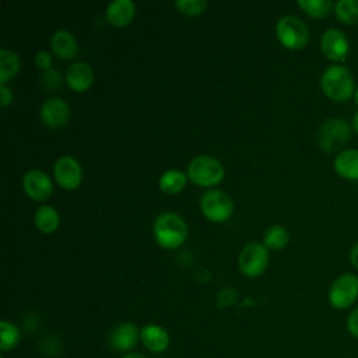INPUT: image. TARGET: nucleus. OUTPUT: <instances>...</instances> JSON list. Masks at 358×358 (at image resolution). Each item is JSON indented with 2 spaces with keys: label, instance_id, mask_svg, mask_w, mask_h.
<instances>
[{
  "label": "nucleus",
  "instance_id": "1",
  "mask_svg": "<svg viewBox=\"0 0 358 358\" xmlns=\"http://www.w3.org/2000/svg\"><path fill=\"white\" fill-rule=\"evenodd\" d=\"M320 88L333 101H347L355 91L352 73L343 64H331L320 77Z\"/></svg>",
  "mask_w": 358,
  "mask_h": 358
},
{
  "label": "nucleus",
  "instance_id": "2",
  "mask_svg": "<svg viewBox=\"0 0 358 358\" xmlns=\"http://www.w3.org/2000/svg\"><path fill=\"white\" fill-rule=\"evenodd\" d=\"M155 241L162 246L168 249H173L179 245H182L187 235V227L182 217L178 214L168 211L161 213L152 225Z\"/></svg>",
  "mask_w": 358,
  "mask_h": 358
},
{
  "label": "nucleus",
  "instance_id": "3",
  "mask_svg": "<svg viewBox=\"0 0 358 358\" xmlns=\"http://www.w3.org/2000/svg\"><path fill=\"white\" fill-rule=\"evenodd\" d=\"M351 126L340 117L326 119L317 130V144L326 152H334L348 143Z\"/></svg>",
  "mask_w": 358,
  "mask_h": 358
},
{
  "label": "nucleus",
  "instance_id": "4",
  "mask_svg": "<svg viewBox=\"0 0 358 358\" xmlns=\"http://www.w3.org/2000/svg\"><path fill=\"white\" fill-rule=\"evenodd\" d=\"M187 176L196 185L213 186L224 178V166L211 155H197L187 166Z\"/></svg>",
  "mask_w": 358,
  "mask_h": 358
},
{
  "label": "nucleus",
  "instance_id": "5",
  "mask_svg": "<svg viewBox=\"0 0 358 358\" xmlns=\"http://www.w3.org/2000/svg\"><path fill=\"white\" fill-rule=\"evenodd\" d=\"M275 35L285 48L301 49L309 39V29L301 18L284 15L275 24Z\"/></svg>",
  "mask_w": 358,
  "mask_h": 358
},
{
  "label": "nucleus",
  "instance_id": "6",
  "mask_svg": "<svg viewBox=\"0 0 358 358\" xmlns=\"http://www.w3.org/2000/svg\"><path fill=\"white\" fill-rule=\"evenodd\" d=\"M329 303L334 309H347L358 299V277L352 273H344L334 278L327 292Z\"/></svg>",
  "mask_w": 358,
  "mask_h": 358
},
{
  "label": "nucleus",
  "instance_id": "7",
  "mask_svg": "<svg viewBox=\"0 0 358 358\" xmlns=\"http://www.w3.org/2000/svg\"><path fill=\"white\" fill-rule=\"evenodd\" d=\"M200 208L208 220L214 222H221L229 218L234 210V204L231 197L225 192L211 189L201 194Z\"/></svg>",
  "mask_w": 358,
  "mask_h": 358
},
{
  "label": "nucleus",
  "instance_id": "8",
  "mask_svg": "<svg viewBox=\"0 0 358 358\" xmlns=\"http://www.w3.org/2000/svg\"><path fill=\"white\" fill-rule=\"evenodd\" d=\"M268 263V250L259 242L246 243L239 253V267L248 277L260 275Z\"/></svg>",
  "mask_w": 358,
  "mask_h": 358
},
{
  "label": "nucleus",
  "instance_id": "9",
  "mask_svg": "<svg viewBox=\"0 0 358 358\" xmlns=\"http://www.w3.org/2000/svg\"><path fill=\"white\" fill-rule=\"evenodd\" d=\"M320 49L329 60L343 62L350 52V42L341 29L329 28L322 34Z\"/></svg>",
  "mask_w": 358,
  "mask_h": 358
},
{
  "label": "nucleus",
  "instance_id": "10",
  "mask_svg": "<svg viewBox=\"0 0 358 358\" xmlns=\"http://www.w3.org/2000/svg\"><path fill=\"white\" fill-rule=\"evenodd\" d=\"M53 175L62 187L76 189L81 183L83 171L76 158L70 155H62L55 162Z\"/></svg>",
  "mask_w": 358,
  "mask_h": 358
},
{
  "label": "nucleus",
  "instance_id": "11",
  "mask_svg": "<svg viewBox=\"0 0 358 358\" xmlns=\"http://www.w3.org/2000/svg\"><path fill=\"white\" fill-rule=\"evenodd\" d=\"M22 187L31 199L42 201L50 196L53 185L50 178L43 171L29 169L22 178Z\"/></svg>",
  "mask_w": 358,
  "mask_h": 358
},
{
  "label": "nucleus",
  "instance_id": "12",
  "mask_svg": "<svg viewBox=\"0 0 358 358\" xmlns=\"http://www.w3.org/2000/svg\"><path fill=\"white\" fill-rule=\"evenodd\" d=\"M69 116L70 106L62 98H49L41 106V119L46 126L60 127L69 120Z\"/></svg>",
  "mask_w": 358,
  "mask_h": 358
},
{
  "label": "nucleus",
  "instance_id": "13",
  "mask_svg": "<svg viewBox=\"0 0 358 358\" xmlns=\"http://www.w3.org/2000/svg\"><path fill=\"white\" fill-rule=\"evenodd\" d=\"M138 329L136 324L126 322L116 326L110 336H109V344L116 351H130L136 344L138 338Z\"/></svg>",
  "mask_w": 358,
  "mask_h": 358
},
{
  "label": "nucleus",
  "instance_id": "14",
  "mask_svg": "<svg viewBox=\"0 0 358 358\" xmlns=\"http://www.w3.org/2000/svg\"><path fill=\"white\" fill-rule=\"evenodd\" d=\"M334 171L338 176L347 180H358V150H341L333 161Z\"/></svg>",
  "mask_w": 358,
  "mask_h": 358
},
{
  "label": "nucleus",
  "instance_id": "15",
  "mask_svg": "<svg viewBox=\"0 0 358 358\" xmlns=\"http://www.w3.org/2000/svg\"><path fill=\"white\" fill-rule=\"evenodd\" d=\"M66 80L71 90L83 92L92 84L94 73L88 63L85 62H74L67 67Z\"/></svg>",
  "mask_w": 358,
  "mask_h": 358
},
{
  "label": "nucleus",
  "instance_id": "16",
  "mask_svg": "<svg viewBox=\"0 0 358 358\" xmlns=\"http://www.w3.org/2000/svg\"><path fill=\"white\" fill-rule=\"evenodd\" d=\"M143 345L151 352H164L169 345L168 331L158 324H147L140 330Z\"/></svg>",
  "mask_w": 358,
  "mask_h": 358
},
{
  "label": "nucleus",
  "instance_id": "17",
  "mask_svg": "<svg viewBox=\"0 0 358 358\" xmlns=\"http://www.w3.org/2000/svg\"><path fill=\"white\" fill-rule=\"evenodd\" d=\"M136 13V4L131 0H113L106 7V20L115 27H123L131 21Z\"/></svg>",
  "mask_w": 358,
  "mask_h": 358
},
{
  "label": "nucleus",
  "instance_id": "18",
  "mask_svg": "<svg viewBox=\"0 0 358 358\" xmlns=\"http://www.w3.org/2000/svg\"><path fill=\"white\" fill-rule=\"evenodd\" d=\"M50 46L56 56L62 59H71L78 49L74 36L66 29H59L52 35Z\"/></svg>",
  "mask_w": 358,
  "mask_h": 358
},
{
  "label": "nucleus",
  "instance_id": "19",
  "mask_svg": "<svg viewBox=\"0 0 358 358\" xmlns=\"http://www.w3.org/2000/svg\"><path fill=\"white\" fill-rule=\"evenodd\" d=\"M34 221L39 231H42L45 234H50V232L56 231L59 227V214L52 206L42 204L36 210V213L34 215Z\"/></svg>",
  "mask_w": 358,
  "mask_h": 358
},
{
  "label": "nucleus",
  "instance_id": "20",
  "mask_svg": "<svg viewBox=\"0 0 358 358\" xmlns=\"http://www.w3.org/2000/svg\"><path fill=\"white\" fill-rule=\"evenodd\" d=\"M20 69V59L10 49H0V84L11 80Z\"/></svg>",
  "mask_w": 358,
  "mask_h": 358
},
{
  "label": "nucleus",
  "instance_id": "21",
  "mask_svg": "<svg viewBox=\"0 0 358 358\" xmlns=\"http://www.w3.org/2000/svg\"><path fill=\"white\" fill-rule=\"evenodd\" d=\"M186 185V175L178 169L165 171L159 178V187L162 192L173 194L180 192Z\"/></svg>",
  "mask_w": 358,
  "mask_h": 358
},
{
  "label": "nucleus",
  "instance_id": "22",
  "mask_svg": "<svg viewBox=\"0 0 358 358\" xmlns=\"http://www.w3.org/2000/svg\"><path fill=\"white\" fill-rule=\"evenodd\" d=\"M289 241V235H288V231L275 224V225H271L268 227L264 234H263V245L267 248V249H282Z\"/></svg>",
  "mask_w": 358,
  "mask_h": 358
},
{
  "label": "nucleus",
  "instance_id": "23",
  "mask_svg": "<svg viewBox=\"0 0 358 358\" xmlns=\"http://www.w3.org/2000/svg\"><path fill=\"white\" fill-rule=\"evenodd\" d=\"M334 13L344 24H358V0H338L334 4Z\"/></svg>",
  "mask_w": 358,
  "mask_h": 358
},
{
  "label": "nucleus",
  "instance_id": "24",
  "mask_svg": "<svg viewBox=\"0 0 358 358\" xmlns=\"http://www.w3.org/2000/svg\"><path fill=\"white\" fill-rule=\"evenodd\" d=\"M20 330L10 322H0V348L1 351L13 350L20 343Z\"/></svg>",
  "mask_w": 358,
  "mask_h": 358
},
{
  "label": "nucleus",
  "instance_id": "25",
  "mask_svg": "<svg viewBox=\"0 0 358 358\" xmlns=\"http://www.w3.org/2000/svg\"><path fill=\"white\" fill-rule=\"evenodd\" d=\"M298 6L308 15L313 18H322L330 13L333 3L329 0H298Z\"/></svg>",
  "mask_w": 358,
  "mask_h": 358
},
{
  "label": "nucleus",
  "instance_id": "26",
  "mask_svg": "<svg viewBox=\"0 0 358 358\" xmlns=\"http://www.w3.org/2000/svg\"><path fill=\"white\" fill-rule=\"evenodd\" d=\"M175 6L183 14L197 15V14H201L206 10L207 3L204 0H176Z\"/></svg>",
  "mask_w": 358,
  "mask_h": 358
},
{
  "label": "nucleus",
  "instance_id": "27",
  "mask_svg": "<svg viewBox=\"0 0 358 358\" xmlns=\"http://www.w3.org/2000/svg\"><path fill=\"white\" fill-rule=\"evenodd\" d=\"M345 326H347L348 333H350L354 338L358 340V306L354 308V309L348 313Z\"/></svg>",
  "mask_w": 358,
  "mask_h": 358
},
{
  "label": "nucleus",
  "instance_id": "28",
  "mask_svg": "<svg viewBox=\"0 0 358 358\" xmlns=\"http://www.w3.org/2000/svg\"><path fill=\"white\" fill-rule=\"evenodd\" d=\"M41 78H42V81L45 83V85L49 87V88H55V87H59V85H60V74H59V71H55V70H52V69L46 70V71L41 76Z\"/></svg>",
  "mask_w": 358,
  "mask_h": 358
},
{
  "label": "nucleus",
  "instance_id": "29",
  "mask_svg": "<svg viewBox=\"0 0 358 358\" xmlns=\"http://www.w3.org/2000/svg\"><path fill=\"white\" fill-rule=\"evenodd\" d=\"M35 64L42 69V70H49L50 66H52V56L50 53H48L46 50H39L36 55H35Z\"/></svg>",
  "mask_w": 358,
  "mask_h": 358
},
{
  "label": "nucleus",
  "instance_id": "30",
  "mask_svg": "<svg viewBox=\"0 0 358 358\" xmlns=\"http://www.w3.org/2000/svg\"><path fill=\"white\" fill-rule=\"evenodd\" d=\"M13 99L11 91L6 87V84H0V105L6 106Z\"/></svg>",
  "mask_w": 358,
  "mask_h": 358
},
{
  "label": "nucleus",
  "instance_id": "31",
  "mask_svg": "<svg viewBox=\"0 0 358 358\" xmlns=\"http://www.w3.org/2000/svg\"><path fill=\"white\" fill-rule=\"evenodd\" d=\"M350 262L355 268H358V242L350 250Z\"/></svg>",
  "mask_w": 358,
  "mask_h": 358
},
{
  "label": "nucleus",
  "instance_id": "32",
  "mask_svg": "<svg viewBox=\"0 0 358 358\" xmlns=\"http://www.w3.org/2000/svg\"><path fill=\"white\" fill-rule=\"evenodd\" d=\"M352 129L358 134V112H355V115L352 116Z\"/></svg>",
  "mask_w": 358,
  "mask_h": 358
},
{
  "label": "nucleus",
  "instance_id": "33",
  "mask_svg": "<svg viewBox=\"0 0 358 358\" xmlns=\"http://www.w3.org/2000/svg\"><path fill=\"white\" fill-rule=\"evenodd\" d=\"M122 358H145V357H144V355H141V354H136V352H129V354L123 355Z\"/></svg>",
  "mask_w": 358,
  "mask_h": 358
},
{
  "label": "nucleus",
  "instance_id": "34",
  "mask_svg": "<svg viewBox=\"0 0 358 358\" xmlns=\"http://www.w3.org/2000/svg\"><path fill=\"white\" fill-rule=\"evenodd\" d=\"M352 96H354V101H355V103L358 105V85L355 87V91H354V95H352Z\"/></svg>",
  "mask_w": 358,
  "mask_h": 358
}]
</instances>
